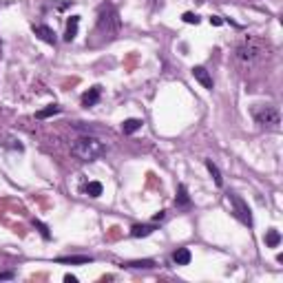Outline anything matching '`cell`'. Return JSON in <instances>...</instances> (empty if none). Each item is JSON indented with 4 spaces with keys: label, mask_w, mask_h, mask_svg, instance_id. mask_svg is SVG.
I'll list each match as a JSON object with an SVG mask.
<instances>
[{
    "label": "cell",
    "mask_w": 283,
    "mask_h": 283,
    "mask_svg": "<svg viewBox=\"0 0 283 283\" xmlns=\"http://www.w3.org/2000/svg\"><path fill=\"white\" fill-rule=\"evenodd\" d=\"M71 153L76 155L80 162H95L100 155L104 153V144L98 140V137H80L71 144Z\"/></svg>",
    "instance_id": "cell-1"
},
{
    "label": "cell",
    "mask_w": 283,
    "mask_h": 283,
    "mask_svg": "<svg viewBox=\"0 0 283 283\" xmlns=\"http://www.w3.org/2000/svg\"><path fill=\"white\" fill-rule=\"evenodd\" d=\"M254 122L265 131H279L281 129V113L272 104H257L252 109Z\"/></svg>",
    "instance_id": "cell-2"
},
{
    "label": "cell",
    "mask_w": 283,
    "mask_h": 283,
    "mask_svg": "<svg viewBox=\"0 0 283 283\" xmlns=\"http://www.w3.org/2000/svg\"><path fill=\"white\" fill-rule=\"evenodd\" d=\"M98 29L104 31L106 36H113L120 29V16H117L113 5H104L100 9V18H98Z\"/></svg>",
    "instance_id": "cell-3"
},
{
    "label": "cell",
    "mask_w": 283,
    "mask_h": 283,
    "mask_svg": "<svg viewBox=\"0 0 283 283\" xmlns=\"http://www.w3.org/2000/svg\"><path fill=\"white\" fill-rule=\"evenodd\" d=\"M261 56H263V47H261V42L254 40V38L243 40L241 45H239V49H237L239 62H245V65H252V62H257Z\"/></svg>",
    "instance_id": "cell-4"
},
{
    "label": "cell",
    "mask_w": 283,
    "mask_h": 283,
    "mask_svg": "<svg viewBox=\"0 0 283 283\" xmlns=\"http://www.w3.org/2000/svg\"><path fill=\"white\" fill-rule=\"evenodd\" d=\"M228 199H230V204H232V208H234V215H237L241 221L245 223V226H252V212H250V208H248V204L241 199L239 195H234V193H230L228 195Z\"/></svg>",
    "instance_id": "cell-5"
},
{
    "label": "cell",
    "mask_w": 283,
    "mask_h": 283,
    "mask_svg": "<svg viewBox=\"0 0 283 283\" xmlns=\"http://www.w3.org/2000/svg\"><path fill=\"white\" fill-rule=\"evenodd\" d=\"M193 76H195V80L201 84L204 89H208V91H212V87H215V82H212V76L206 71V67H193Z\"/></svg>",
    "instance_id": "cell-6"
},
{
    "label": "cell",
    "mask_w": 283,
    "mask_h": 283,
    "mask_svg": "<svg viewBox=\"0 0 283 283\" xmlns=\"http://www.w3.org/2000/svg\"><path fill=\"white\" fill-rule=\"evenodd\" d=\"M34 34L38 36L40 40H45L47 45H56V34H53L51 27H47V25H36V27H34Z\"/></svg>",
    "instance_id": "cell-7"
},
{
    "label": "cell",
    "mask_w": 283,
    "mask_h": 283,
    "mask_svg": "<svg viewBox=\"0 0 283 283\" xmlns=\"http://www.w3.org/2000/svg\"><path fill=\"white\" fill-rule=\"evenodd\" d=\"M100 95H102V89H100V87H91L87 93L82 95V106H87V109H89V106H95L100 102Z\"/></svg>",
    "instance_id": "cell-8"
},
{
    "label": "cell",
    "mask_w": 283,
    "mask_h": 283,
    "mask_svg": "<svg viewBox=\"0 0 283 283\" xmlns=\"http://www.w3.org/2000/svg\"><path fill=\"white\" fill-rule=\"evenodd\" d=\"M157 230V226L155 223H137V226L131 228V237L140 239V237H148V234H153Z\"/></svg>",
    "instance_id": "cell-9"
},
{
    "label": "cell",
    "mask_w": 283,
    "mask_h": 283,
    "mask_svg": "<svg viewBox=\"0 0 283 283\" xmlns=\"http://www.w3.org/2000/svg\"><path fill=\"white\" fill-rule=\"evenodd\" d=\"M190 259H193V254H190V250H188V248H177V250L173 252L175 265H188V263H190Z\"/></svg>",
    "instance_id": "cell-10"
},
{
    "label": "cell",
    "mask_w": 283,
    "mask_h": 283,
    "mask_svg": "<svg viewBox=\"0 0 283 283\" xmlns=\"http://www.w3.org/2000/svg\"><path fill=\"white\" fill-rule=\"evenodd\" d=\"M78 25H80V16H71L67 23V31H65V40L71 42L78 36Z\"/></svg>",
    "instance_id": "cell-11"
},
{
    "label": "cell",
    "mask_w": 283,
    "mask_h": 283,
    "mask_svg": "<svg viewBox=\"0 0 283 283\" xmlns=\"http://www.w3.org/2000/svg\"><path fill=\"white\" fill-rule=\"evenodd\" d=\"M142 129V120H135V117H131V120H124L122 122V133L124 135H133L135 131Z\"/></svg>",
    "instance_id": "cell-12"
},
{
    "label": "cell",
    "mask_w": 283,
    "mask_h": 283,
    "mask_svg": "<svg viewBox=\"0 0 283 283\" xmlns=\"http://www.w3.org/2000/svg\"><path fill=\"white\" fill-rule=\"evenodd\" d=\"M175 201H177L179 208H188L190 206V197H188V190H186L184 184L177 188V197H175Z\"/></svg>",
    "instance_id": "cell-13"
},
{
    "label": "cell",
    "mask_w": 283,
    "mask_h": 283,
    "mask_svg": "<svg viewBox=\"0 0 283 283\" xmlns=\"http://www.w3.org/2000/svg\"><path fill=\"white\" fill-rule=\"evenodd\" d=\"M279 243H281V234H279V230L270 228V230L265 232V245H268V248H276Z\"/></svg>",
    "instance_id": "cell-14"
},
{
    "label": "cell",
    "mask_w": 283,
    "mask_h": 283,
    "mask_svg": "<svg viewBox=\"0 0 283 283\" xmlns=\"http://www.w3.org/2000/svg\"><path fill=\"white\" fill-rule=\"evenodd\" d=\"M60 111H62V109H60L58 104H49L47 109H40L38 113H36V117H38V120H47V117H51V115H58Z\"/></svg>",
    "instance_id": "cell-15"
},
{
    "label": "cell",
    "mask_w": 283,
    "mask_h": 283,
    "mask_svg": "<svg viewBox=\"0 0 283 283\" xmlns=\"http://www.w3.org/2000/svg\"><path fill=\"white\" fill-rule=\"evenodd\" d=\"M206 168H208V173L212 175V179H215V184H217V186H223V177H221V173H219L217 164H212L210 159H206Z\"/></svg>",
    "instance_id": "cell-16"
},
{
    "label": "cell",
    "mask_w": 283,
    "mask_h": 283,
    "mask_svg": "<svg viewBox=\"0 0 283 283\" xmlns=\"http://www.w3.org/2000/svg\"><path fill=\"white\" fill-rule=\"evenodd\" d=\"M126 268H155V261L153 259H142V261H129V263H124Z\"/></svg>",
    "instance_id": "cell-17"
},
{
    "label": "cell",
    "mask_w": 283,
    "mask_h": 283,
    "mask_svg": "<svg viewBox=\"0 0 283 283\" xmlns=\"http://www.w3.org/2000/svg\"><path fill=\"white\" fill-rule=\"evenodd\" d=\"M87 195L89 197H100L102 195V184H100V181H89L87 184Z\"/></svg>",
    "instance_id": "cell-18"
},
{
    "label": "cell",
    "mask_w": 283,
    "mask_h": 283,
    "mask_svg": "<svg viewBox=\"0 0 283 283\" xmlns=\"http://www.w3.org/2000/svg\"><path fill=\"white\" fill-rule=\"evenodd\" d=\"M91 261H93V259L84 257V254H82V257H60V259H58V263H91Z\"/></svg>",
    "instance_id": "cell-19"
},
{
    "label": "cell",
    "mask_w": 283,
    "mask_h": 283,
    "mask_svg": "<svg viewBox=\"0 0 283 283\" xmlns=\"http://www.w3.org/2000/svg\"><path fill=\"white\" fill-rule=\"evenodd\" d=\"M34 226L38 228V230H40V234H42V237H45V239H51V232H49V228H47V226H45V223H42V221H34Z\"/></svg>",
    "instance_id": "cell-20"
},
{
    "label": "cell",
    "mask_w": 283,
    "mask_h": 283,
    "mask_svg": "<svg viewBox=\"0 0 283 283\" xmlns=\"http://www.w3.org/2000/svg\"><path fill=\"white\" fill-rule=\"evenodd\" d=\"M184 23L197 25V23H199V16H197V14H184Z\"/></svg>",
    "instance_id": "cell-21"
},
{
    "label": "cell",
    "mask_w": 283,
    "mask_h": 283,
    "mask_svg": "<svg viewBox=\"0 0 283 283\" xmlns=\"http://www.w3.org/2000/svg\"><path fill=\"white\" fill-rule=\"evenodd\" d=\"M5 279H14V272H0V281Z\"/></svg>",
    "instance_id": "cell-22"
},
{
    "label": "cell",
    "mask_w": 283,
    "mask_h": 283,
    "mask_svg": "<svg viewBox=\"0 0 283 283\" xmlns=\"http://www.w3.org/2000/svg\"><path fill=\"white\" fill-rule=\"evenodd\" d=\"M210 23L219 27V25H221V23H223V20H221V18H219V16H212V18H210Z\"/></svg>",
    "instance_id": "cell-23"
},
{
    "label": "cell",
    "mask_w": 283,
    "mask_h": 283,
    "mask_svg": "<svg viewBox=\"0 0 283 283\" xmlns=\"http://www.w3.org/2000/svg\"><path fill=\"white\" fill-rule=\"evenodd\" d=\"M65 281H67V283H76L78 279H76V276H71V274H67V276H65Z\"/></svg>",
    "instance_id": "cell-24"
}]
</instances>
